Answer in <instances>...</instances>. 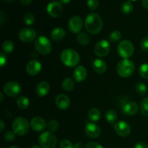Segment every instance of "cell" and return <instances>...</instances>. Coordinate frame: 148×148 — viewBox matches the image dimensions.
Returning <instances> with one entry per match:
<instances>
[{"label":"cell","mask_w":148,"mask_h":148,"mask_svg":"<svg viewBox=\"0 0 148 148\" xmlns=\"http://www.w3.org/2000/svg\"><path fill=\"white\" fill-rule=\"evenodd\" d=\"M103 26V20L98 13H90L85 17V27L87 31L90 34L96 35L99 33L102 30Z\"/></svg>","instance_id":"6da1fadb"},{"label":"cell","mask_w":148,"mask_h":148,"mask_svg":"<svg viewBox=\"0 0 148 148\" xmlns=\"http://www.w3.org/2000/svg\"><path fill=\"white\" fill-rule=\"evenodd\" d=\"M60 59L65 66L69 67L77 66L80 61L79 53L72 49H66L64 50L61 53Z\"/></svg>","instance_id":"7a4b0ae2"},{"label":"cell","mask_w":148,"mask_h":148,"mask_svg":"<svg viewBox=\"0 0 148 148\" xmlns=\"http://www.w3.org/2000/svg\"><path fill=\"white\" fill-rule=\"evenodd\" d=\"M135 66L132 61L128 59H124L119 62L116 67L118 75L121 77H129L132 76L134 72Z\"/></svg>","instance_id":"3957f363"},{"label":"cell","mask_w":148,"mask_h":148,"mask_svg":"<svg viewBox=\"0 0 148 148\" xmlns=\"http://www.w3.org/2000/svg\"><path fill=\"white\" fill-rule=\"evenodd\" d=\"M36 51L43 55H47L51 51L52 45L50 40L45 36H40L34 43Z\"/></svg>","instance_id":"277c9868"},{"label":"cell","mask_w":148,"mask_h":148,"mask_svg":"<svg viewBox=\"0 0 148 148\" xmlns=\"http://www.w3.org/2000/svg\"><path fill=\"white\" fill-rule=\"evenodd\" d=\"M12 131L19 136H23L29 131V123L23 117H17L13 121Z\"/></svg>","instance_id":"5b68a950"},{"label":"cell","mask_w":148,"mask_h":148,"mask_svg":"<svg viewBox=\"0 0 148 148\" xmlns=\"http://www.w3.org/2000/svg\"><path fill=\"white\" fill-rule=\"evenodd\" d=\"M117 51L121 57L124 59H128L131 57L134 53V45L129 40H121L117 46Z\"/></svg>","instance_id":"8992f818"},{"label":"cell","mask_w":148,"mask_h":148,"mask_svg":"<svg viewBox=\"0 0 148 148\" xmlns=\"http://www.w3.org/2000/svg\"><path fill=\"white\" fill-rule=\"evenodd\" d=\"M38 142L42 148H55L57 143L56 136L50 131L41 133L39 136Z\"/></svg>","instance_id":"52a82bcc"},{"label":"cell","mask_w":148,"mask_h":148,"mask_svg":"<svg viewBox=\"0 0 148 148\" xmlns=\"http://www.w3.org/2000/svg\"><path fill=\"white\" fill-rule=\"evenodd\" d=\"M3 91L10 97H16L21 93L22 88L19 83L14 81L8 82L4 85Z\"/></svg>","instance_id":"ba28073f"},{"label":"cell","mask_w":148,"mask_h":148,"mask_svg":"<svg viewBox=\"0 0 148 148\" xmlns=\"http://www.w3.org/2000/svg\"><path fill=\"white\" fill-rule=\"evenodd\" d=\"M111 50L109 42L106 40H101L97 42L94 47V52L99 57H103L108 55Z\"/></svg>","instance_id":"9c48e42d"},{"label":"cell","mask_w":148,"mask_h":148,"mask_svg":"<svg viewBox=\"0 0 148 148\" xmlns=\"http://www.w3.org/2000/svg\"><path fill=\"white\" fill-rule=\"evenodd\" d=\"M18 37L22 42L30 43L36 38V31L32 27H25L20 30Z\"/></svg>","instance_id":"30bf717a"},{"label":"cell","mask_w":148,"mask_h":148,"mask_svg":"<svg viewBox=\"0 0 148 148\" xmlns=\"http://www.w3.org/2000/svg\"><path fill=\"white\" fill-rule=\"evenodd\" d=\"M46 11L49 16L55 18V17H58L59 16H60L63 11V7H62V4L59 1H52L48 4Z\"/></svg>","instance_id":"8fae6325"},{"label":"cell","mask_w":148,"mask_h":148,"mask_svg":"<svg viewBox=\"0 0 148 148\" xmlns=\"http://www.w3.org/2000/svg\"><path fill=\"white\" fill-rule=\"evenodd\" d=\"M114 130L120 137H126L130 135L131 132V127L127 122L124 121H117L114 125Z\"/></svg>","instance_id":"7c38bea8"},{"label":"cell","mask_w":148,"mask_h":148,"mask_svg":"<svg viewBox=\"0 0 148 148\" xmlns=\"http://www.w3.org/2000/svg\"><path fill=\"white\" fill-rule=\"evenodd\" d=\"M82 25H83V23H82V18L79 16L75 15L69 19L68 26L71 32L73 33L79 34L82 30Z\"/></svg>","instance_id":"4fadbf2b"},{"label":"cell","mask_w":148,"mask_h":148,"mask_svg":"<svg viewBox=\"0 0 148 148\" xmlns=\"http://www.w3.org/2000/svg\"><path fill=\"white\" fill-rule=\"evenodd\" d=\"M85 134L90 138H97L101 134V129L97 124L94 123H88L85 128Z\"/></svg>","instance_id":"5bb4252c"},{"label":"cell","mask_w":148,"mask_h":148,"mask_svg":"<svg viewBox=\"0 0 148 148\" xmlns=\"http://www.w3.org/2000/svg\"><path fill=\"white\" fill-rule=\"evenodd\" d=\"M30 127L36 132H41L46 127V122L42 117L36 116L32 119L30 122Z\"/></svg>","instance_id":"9a60e30c"},{"label":"cell","mask_w":148,"mask_h":148,"mask_svg":"<svg viewBox=\"0 0 148 148\" xmlns=\"http://www.w3.org/2000/svg\"><path fill=\"white\" fill-rule=\"evenodd\" d=\"M41 68V64L38 61L34 59L27 63V66H26V71L28 75H31V76H35L40 72Z\"/></svg>","instance_id":"2e32d148"},{"label":"cell","mask_w":148,"mask_h":148,"mask_svg":"<svg viewBox=\"0 0 148 148\" xmlns=\"http://www.w3.org/2000/svg\"><path fill=\"white\" fill-rule=\"evenodd\" d=\"M56 107L60 110H66L70 106V100L65 94H59L55 101Z\"/></svg>","instance_id":"e0dca14e"},{"label":"cell","mask_w":148,"mask_h":148,"mask_svg":"<svg viewBox=\"0 0 148 148\" xmlns=\"http://www.w3.org/2000/svg\"><path fill=\"white\" fill-rule=\"evenodd\" d=\"M87 69L83 66H78L75 69L73 72V77L76 82H83L87 77Z\"/></svg>","instance_id":"ac0fdd59"},{"label":"cell","mask_w":148,"mask_h":148,"mask_svg":"<svg viewBox=\"0 0 148 148\" xmlns=\"http://www.w3.org/2000/svg\"><path fill=\"white\" fill-rule=\"evenodd\" d=\"M139 106L135 102H129L122 107L123 114L127 116H134L138 112Z\"/></svg>","instance_id":"d6986e66"},{"label":"cell","mask_w":148,"mask_h":148,"mask_svg":"<svg viewBox=\"0 0 148 148\" xmlns=\"http://www.w3.org/2000/svg\"><path fill=\"white\" fill-rule=\"evenodd\" d=\"M92 68L98 74H103L107 70V64L103 59H97L92 63Z\"/></svg>","instance_id":"ffe728a7"},{"label":"cell","mask_w":148,"mask_h":148,"mask_svg":"<svg viewBox=\"0 0 148 148\" xmlns=\"http://www.w3.org/2000/svg\"><path fill=\"white\" fill-rule=\"evenodd\" d=\"M50 90V85L47 82H40L36 87V93L39 97H44L47 95Z\"/></svg>","instance_id":"44dd1931"},{"label":"cell","mask_w":148,"mask_h":148,"mask_svg":"<svg viewBox=\"0 0 148 148\" xmlns=\"http://www.w3.org/2000/svg\"><path fill=\"white\" fill-rule=\"evenodd\" d=\"M66 36V30L62 27H56L51 33V38L54 41H60Z\"/></svg>","instance_id":"7402d4cb"},{"label":"cell","mask_w":148,"mask_h":148,"mask_svg":"<svg viewBox=\"0 0 148 148\" xmlns=\"http://www.w3.org/2000/svg\"><path fill=\"white\" fill-rule=\"evenodd\" d=\"M88 117H89L90 120L94 121V122L99 121L101 117V111L97 108H90L88 111Z\"/></svg>","instance_id":"603a6c76"},{"label":"cell","mask_w":148,"mask_h":148,"mask_svg":"<svg viewBox=\"0 0 148 148\" xmlns=\"http://www.w3.org/2000/svg\"><path fill=\"white\" fill-rule=\"evenodd\" d=\"M75 82L74 80L70 77H66L62 82V88L66 92H70L74 89Z\"/></svg>","instance_id":"cb8c5ba5"},{"label":"cell","mask_w":148,"mask_h":148,"mask_svg":"<svg viewBox=\"0 0 148 148\" xmlns=\"http://www.w3.org/2000/svg\"><path fill=\"white\" fill-rule=\"evenodd\" d=\"M17 105L21 109H26L30 105V101L25 96H20L17 100Z\"/></svg>","instance_id":"d4e9b609"},{"label":"cell","mask_w":148,"mask_h":148,"mask_svg":"<svg viewBox=\"0 0 148 148\" xmlns=\"http://www.w3.org/2000/svg\"><path fill=\"white\" fill-rule=\"evenodd\" d=\"M14 43L10 40H4V43H2V50L5 53L10 54V53H12L13 51H14Z\"/></svg>","instance_id":"484cf974"},{"label":"cell","mask_w":148,"mask_h":148,"mask_svg":"<svg viewBox=\"0 0 148 148\" xmlns=\"http://www.w3.org/2000/svg\"><path fill=\"white\" fill-rule=\"evenodd\" d=\"M106 119L109 124H114L117 119V114L114 110H108L106 113Z\"/></svg>","instance_id":"4316f807"},{"label":"cell","mask_w":148,"mask_h":148,"mask_svg":"<svg viewBox=\"0 0 148 148\" xmlns=\"http://www.w3.org/2000/svg\"><path fill=\"white\" fill-rule=\"evenodd\" d=\"M77 40L78 43L82 46H85V45L88 44L90 42V38L88 34L85 33H79L77 35Z\"/></svg>","instance_id":"83f0119b"},{"label":"cell","mask_w":148,"mask_h":148,"mask_svg":"<svg viewBox=\"0 0 148 148\" xmlns=\"http://www.w3.org/2000/svg\"><path fill=\"white\" fill-rule=\"evenodd\" d=\"M133 4H132L130 1H124L122 4H121V10L124 14H131L133 11Z\"/></svg>","instance_id":"f1b7e54d"},{"label":"cell","mask_w":148,"mask_h":148,"mask_svg":"<svg viewBox=\"0 0 148 148\" xmlns=\"http://www.w3.org/2000/svg\"><path fill=\"white\" fill-rule=\"evenodd\" d=\"M135 90L136 92L140 96H144L147 92V88L145 84L143 83V82H139L135 86Z\"/></svg>","instance_id":"f546056e"},{"label":"cell","mask_w":148,"mask_h":148,"mask_svg":"<svg viewBox=\"0 0 148 148\" xmlns=\"http://www.w3.org/2000/svg\"><path fill=\"white\" fill-rule=\"evenodd\" d=\"M140 111L145 116H148V97L142 100L140 103Z\"/></svg>","instance_id":"4dcf8cb0"},{"label":"cell","mask_w":148,"mask_h":148,"mask_svg":"<svg viewBox=\"0 0 148 148\" xmlns=\"http://www.w3.org/2000/svg\"><path fill=\"white\" fill-rule=\"evenodd\" d=\"M121 38V33L119 30H114L109 35V40L111 43H117Z\"/></svg>","instance_id":"1f68e13d"},{"label":"cell","mask_w":148,"mask_h":148,"mask_svg":"<svg viewBox=\"0 0 148 148\" xmlns=\"http://www.w3.org/2000/svg\"><path fill=\"white\" fill-rule=\"evenodd\" d=\"M23 21L27 25H32L35 23V17L33 15V14L30 12H27L23 16Z\"/></svg>","instance_id":"d6a6232c"},{"label":"cell","mask_w":148,"mask_h":148,"mask_svg":"<svg viewBox=\"0 0 148 148\" xmlns=\"http://www.w3.org/2000/svg\"><path fill=\"white\" fill-rule=\"evenodd\" d=\"M139 74L144 79H148V64H144L140 66Z\"/></svg>","instance_id":"836d02e7"},{"label":"cell","mask_w":148,"mask_h":148,"mask_svg":"<svg viewBox=\"0 0 148 148\" xmlns=\"http://www.w3.org/2000/svg\"><path fill=\"white\" fill-rule=\"evenodd\" d=\"M47 128L49 129V130L51 132H56V130L59 129V123L56 120L53 119L51 120L47 124Z\"/></svg>","instance_id":"e575fe53"},{"label":"cell","mask_w":148,"mask_h":148,"mask_svg":"<svg viewBox=\"0 0 148 148\" xmlns=\"http://www.w3.org/2000/svg\"><path fill=\"white\" fill-rule=\"evenodd\" d=\"M87 5L90 10H95L99 6V0H88Z\"/></svg>","instance_id":"d590c367"},{"label":"cell","mask_w":148,"mask_h":148,"mask_svg":"<svg viewBox=\"0 0 148 148\" xmlns=\"http://www.w3.org/2000/svg\"><path fill=\"white\" fill-rule=\"evenodd\" d=\"M15 133L13 131H7V132L4 134V138L6 141L7 142H12L14 140L15 138Z\"/></svg>","instance_id":"8d00e7d4"},{"label":"cell","mask_w":148,"mask_h":148,"mask_svg":"<svg viewBox=\"0 0 148 148\" xmlns=\"http://www.w3.org/2000/svg\"><path fill=\"white\" fill-rule=\"evenodd\" d=\"M60 148H75L72 143L68 140H63L61 141L59 145Z\"/></svg>","instance_id":"74e56055"},{"label":"cell","mask_w":148,"mask_h":148,"mask_svg":"<svg viewBox=\"0 0 148 148\" xmlns=\"http://www.w3.org/2000/svg\"><path fill=\"white\" fill-rule=\"evenodd\" d=\"M140 46L142 49L145 51H148V36H146L140 42Z\"/></svg>","instance_id":"f35d334b"},{"label":"cell","mask_w":148,"mask_h":148,"mask_svg":"<svg viewBox=\"0 0 148 148\" xmlns=\"http://www.w3.org/2000/svg\"><path fill=\"white\" fill-rule=\"evenodd\" d=\"M85 148H103L102 145L95 142H90L85 145Z\"/></svg>","instance_id":"ab89813d"},{"label":"cell","mask_w":148,"mask_h":148,"mask_svg":"<svg viewBox=\"0 0 148 148\" xmlns=\"http://www.w3.org/2000/svg\"><path fill=\"white\" fill-rule=\"evenodd\" d=\"M7 63V56L3 52L0 53V66L3 67Z\"/></svg>","instance_id":"60d3db41"},{"label":"cell","mask_w":148,"mask_h":148,"mask_svg":"<svg viewBox=\"0 0 148 148\" xmlns=\"http://www.w3.org/2000/svg\"><path fill=\"white\" fill-rule=\"evenodd\" d=\"M134 148H148V145L145 143H138L135 145Z\"/></svg>","instance_id":"b9f144b4"},{"label":"cell","mask_w":148,"mask_h":148,"mask_svg":"<svg viewBox=\"0 0 148 148\" xmlns=\"http://www.w3.org/2000/svg\"><path fill=\"white\" fill-rule=\"evenodd\" d=\"M19 1L23 5H27L32 2V0H19Z\"/></svg>","instance_id":"7bdbcfd3"},{"label":"cell","mask_w":148,"mask_h":148,"mask_svg":"<svg viewBox=\"0 0 148 148\" xmlns=\"http://www.w3.org/2000/svg\"><path fill=\"white\" fill-rule=\"evenodd\" d=\"M142 4L144 8L148 10V0H142Z\"/></svg>","instance_id":"ee69618b"},{"label":"cell","mask_w":148,"mask_h":148,"mask_svg":"<svg viewBox=\"0 0 148 148\" xmlns=\"http://www.w3.org/2000/svg\"><path fill=\"white\" fill-rule=\"evenodd\" d=\"M75 148H83V144H82L81 142H77V143H75V145H74Z\"/></svg>","instance_id":"f6af8a7d"},{"label":"cell","mask_w":148,"mask_h":148,"mask_svg":"<svg viewBox=\"0 0 148 148\" xmlns=\"http://www.w3.org/2000/svg\"><path fill=\"white\" fill-rule=\"evenodd\" d=\"M0 124H1V125H0V132H2L3 130H4V123L3 122L2 120L0 121Z\"/></svg>","instance_id":"bcb514c9"},{"label":"cell","mask_w":148,"mask_h":148,"mask_svg":"<svg viewBox=\"0 0 148 148\" xmlns=\"http://www.w3.org/2000/svg\"><path fill=\"white\" fill-rule=\"evenodd\" d=\"M71 0H59V2L61 3V4H69V2H70Z\"/></svg>","instance_id":"7dc6e473"},{"label":"cell","mask_w":148,"mask_h":148,"mask_svg":"<svg viewBox=\"0 0 148 148\" xmlns=\"http://www.w3.org/2000/svg\"><path fill=\"white\" fill-rule=\"evenodd\" d=\"M0 96H1V99H0V102H2L3 100H4V94L2 92H0Z\"/></svg>","instance_id":"c3c4849f"},{"label":"cell","mask_w":148,"mask_h":148,"mask_svg":"<svg viewBox=\"0 0 148 148\" xmlns=\"http://www.w3.org/2000/svg\"><path fill=\"white\" fill-rule=\"evenodd\" d=\"M3 1H6V2H8V3H10V2H12V1H14V0H3Z\"/></svg>","instance_id":"681fc988"},{"label":"cell","mask_w":148,"mask_h":148,"mask_svg":"<svg viewBox=\"0 0 148 148\" xmlns=\"http://www.w3.org/2000/svg\"><path fill=\"white\" fill-rule=\"evenodd\" d=\"M31 148H40V147H39L38 145H33V146H32Z\"/></svg>","instance_id":"f907efd6"},{"label":"cell","mask_w":148,"mask_h":148,"mask_svg":"<svg viewBox=\"0 0 148 148\" xmlns=\"http://www.w3.org/2000/svg\"><path fill=\"white\" fill-rule=\"evenodd\" d=\"M10 148H19V147H17V146H14V145H13V146H11V147H10Z\"/></svg>","instance_id":"816d5d0a"},{"label":"cell","mask_w":148,"mask_h":148,"mask_svg":"<svg viewBox=\"0 0 148 148\" xmlns=\"http://www.w3.org/2000/svg\"><path fill=\"white\" fill-rule=\"evenodd\" d=\"M130 1H137V0H130Z\"/></svg>","instance_id":"f5cc1de1"},{"label":"cell","mask_w":148,"mask_h":148,"mask_svg":"<svg viewBox=\"0 0 148 148\" xmlns=\"http://www.w3.org/2000/svg\"><path fill=\"white\" fill-rule=\"evenodd\" d=\"M1 148H2V147H1Z\"/></svg>","instance_id":"db71d44e"}]
</instances>
